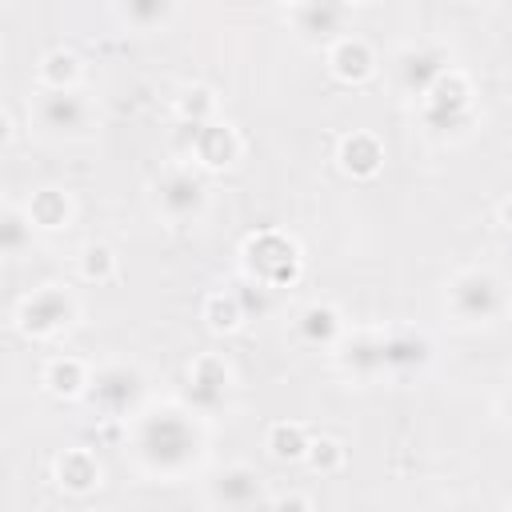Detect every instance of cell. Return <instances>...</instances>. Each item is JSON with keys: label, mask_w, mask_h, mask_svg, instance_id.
I'll use <instances>...</instances> for the list:
<instances>
[{"label": "cell", "mask_w": 512, "mask_h": 512, "mask_svg": "<svg viewBox=\"0 0 512 512\" xmlns=\"http://www.w3.org/2000/svg\"><path fill=\"white\" fill-rule=\"evenodd\" d=\"M328 60H332V72L340 80H364L372 72V48L360 36H340L332 44V56Z\"/></svg>", "instance_id": "30bf717a"}, {"label": "cell", "mask_w": 512, "mask_h": 512, "mask_svg": "<svg viewBox=\"0 0 512 512\" xmlns=\"http://www.w3.org/2000/svg\"><path fill=\"white\" fill-rule=\"evenodd\" d=\"M340 160H344L348 172H356V176H372V172L380 168L384 152H380L376 136H368V132H352V136L340 144Z\"/></svg>", "instance_id": "7c38bea8"}, {"label": "cell", "mask_w": 512, "mask_h": 512, "mask_svg": "<svg viewBox=\"0 0 512 512\" xmlns=\"http://www.w3.org/2000/svg\"><path fill=\"white\" fill-rule=\"evenodd\" d=\"M204 200H208L204 180H200L196 172H188V168H172V172H164L160 184H156V204H160V212H164L168 220H188V216H196V212L204 208Z\"/></svg>", "instance_id": "3957f363"}, {"label": "cell", "mask_w": 512, "mask_h": 512, "mask_svg": "<svg viewBox=\"0 0 512 512\" xmlns=\"http://www.w3.org/2000/svg\"><path fill=\"white\" fill-rule=\"evenodd\" d=\"M260 476L248 468V464H232V468H224L216 480H212V488H208V496H212V504L216 508H224V512H248L256 500H260Z\"/></svg>", "instance_id": "5b68a950"}, {"label": "cell", "mask_w": 512, "mask_h": 512, "mask_svg": "<svg viewBox=\"0 0 512 512\" xmlns=\"http://www.w3.org/2000/svg\"><path fill=\"white\" fill-rule=\"evenodd\" d=\"M504 220H508V228H512V200L504 204Z\"/></svg>", "instance_id": "cb8c5ba5"}, {"label": "cell", "mask_w": 512, "mask_h": 512, "mask_svg": "<svg viewBox=\"0 0 512 512\" xmlns=\"http://www.w3.org/2000/svg\"><path fill=\"white\" fill-rule=\"evenodd\" d=\"M268 448H272V456H300V452H308L312 444L304 440V432H300V424H276L272 432H268Z\"/></svg>", "instance_id": "e0dca14e"}, {"label": "cell", "mask_w": 512, "mask_h": 512, "mask_svg": "<svg viewBox=\"0 0 512 512\" xmlns=\"http://www.w3.org/2000/svg\"><path fill=\"white\" fill-rule=\"evenodd\" d=\"M292 16H296V28L300 32H336L340 28V20H344V8H336V4H300V8H292Z\"/></svg>", "instance_id": "5bb4252c"}, {"label": "cell", "mask_w": 512, "mask_h": 512, "mask_svg": "<svg viewBox=\"0 0 512 512\" xmlns=\"http://www.w3.org/2000/svg\"><path fill=\"white\" fill-rule=\"evenodd\" d=\"M508 512H512V504H508Z\"/></svg>", "instance_id": "484cf974"}, {"label": "cell", "mask_w": 512, "mask_h": 512, "mask_svg": "<svg viewBox=\"0 0 512 512\" xmlns=\"http://www.w3.org/2000/svg\"><path fill=\"white\" fill-rule=\"evenodd\" d=\"M68 316H72V300H68L56 284H48V288H40V292H32V296L24 300V308H20V328L44 336V332L64 328Z\"/></svg>", "instance_id": "277c9868"}, {"label": "cell", "mask_w": 512, "mask_h": 512, "mask_svg": "<svg viewBox=\"0 0 512 512\" xmlns=\"http://www.w3.org/2000/svg\"><path fill=\"white\" fill-rule=\"evenodd\" d=\"M272 512H308V500L288 496V500H276V508H272Z\"/></svg>", "instance_id": "603a6c76"}, {"label": "cell", "mask_w": 512, "mask_h": 512, "mask_svg": "<svg viewBox=\"0 0 512 512\" xmlns=\"http://www.w3.org/2000/svg\"><path fill=\"white\" fill-rule=\"evenodd\" d=\"M84 384H92V380L84 376V364H80V360L60 356V360H52V364H48V388H52V392L72 396V392H80Z\"/></svg>", "instance_id": "9a60e30c"}, {"label": "cell", "mask_w": 512, "mask_h": 512, "mask_svg": "<svg viewBox=\"0 0 512 512\" xmlns=\"http://www.w3.org/2000/svg\"><path fill=\"white\" fill-rule=\"evenodd\" d=\"M124 16H128V20H152V16H168V8H164V4H160V8H140V4H128V8H124Z\"/></svg>", "instance_id": "7402d4cb"}, {"label": "cell", "mask_w": 512, "mask_h": 512, "mask_svg": "<svg viewBox=\"0 0 512 512\" xmlns=\"http://www.w3.org/2000/svg\"><path fill=\"white\" fill-rule=\"evenodd\" d=\"M336 328H340V320H336V312L332 308H324V304H312V308H304L300 312V332L308 336V340H332L336 336Z\"/></svg>", "instance_id": "2e32d148"}, {"label": "cell", "mask_w": 512, "mask_h": 512, "mask_svg": "<svg viewBox=\"0 0 512 512\" xmlns=\"http://www.w3.org/2000/svg\"><path fill=\"white\" fill-rule=\"evenodd\" d=\"M192 152L208 168H224L236 160L240 144H236V132L228 124H192Z\"/></svg>", "instance_id": "ba28073f"}, {"label": "cell", "mask_w": 512, "mask_h": 512, "mask_svg": "<svg viewBox=\"0 0 512 512\" xmlns=\"http://www.w3.org/2000/svg\"><path fill=\"white\" fill-rule=\"evenodd\" d=\"M108 268H112V252L104 248V244H92L88 252H84V276L92 280V276H108Z\"/></svg>", "instance_id": "ffe728a7"}, {"label": "cell", "mask_w": 512, "mask_h": 512, "mask_svg": "<svg viewBox=\"0 0 512 512\" xmlns=\"http://www.w3.org/2000/svg\"><path fill=\"white\" fill-rule=\"evenodd\" d=\"M40 76L48 80V88H68V80L76 76V56L72 52H48Z\"/></svg>", "instance_id": "ac0fdd59"}, {"label": "cell", "mask_w": 512, "mask_h": 512, "mask_svg": "<svg viewBox=\"0 0 512 512\" xmlns=\"http://www.w3.org/2000/svg\"><path fill=\"white\" fill-rule=\"evenodd\" d=\"M508 416H512V396H508Z\"/></svg>", "instance_id": "d4e9b609"}, {"label": "cell", "mask_w": 512, "mask_h": 512, "mask_svg": "<svg viewBox=\"0 0 512 512\" xmlns=\"http://www.w3.org/2000/svg\"><path fill=\"white\" fill-rule=\"evenodd\" d=\"M224 392H228V364L216 356H200L188 368V396L200 408H212L216 400H224Z\"/></svg>", "instance_id": "9c48e42d"}, {"label": "cell", "mask_w": 512, "mask_h": 512, "mask_svg": "<svg viewBox=\"0 0 512 512\" xmlns=\"http://www.w3.org/2000/svg\"><path fill=\"white\" fill-rule=\"evenodd\" d=\"M136 392H140V376H136L132 368H124V364L100 368L96 380H92V388H88L92 404H100V408H108V412H124V408L136 400Z\"/></svg>", "instance_id": "52a82bcc"}, {"label": "cell", "mask_w": 512, "mask_h": 512, "mask_svg": "<svg viewBox=\"0 0 512 512\" xmlns=\"http://www.w3.org/2000/svg\"><path fill=\"white\" fill-rule=\"evenodd\" d=\"M236 320H240L236 300H232V296H228V300H224V296H216V300H212V328H232Z\"/></svg>", "instance_id": "44dd1931"}, {"label": "cell", "mask_w": 512, "mask_h": 512, "mask_svg": "<svg viewBox=\"0 0 512 512\" xmlns=\"http://www.w3.org/2000/svg\"><path fill=\"white\" fill-rule=\"evenodd\" d=\"M36 120L48 132H80L88 124V104L72 88H48L36 104Z\"/></svg>", "instance_id": "8992f818"}, {"label": "cell", "mask_w": 512, "mask_h": 512, "mask_svg": "<svg viewBox=\"0 0 512 512\" xmlns=\"http://www.w3.org/2000/svg\"><path fill=\"white\" fill-rule=\"evenodd\" d=\"M56 476L68 492H88L100 484V464L92 460V452L84 448H68L60 460H56Z\"/></svg>", "instance_id": "8fae6325"}, {"label": "cell", "mask_w": 512, "mask_h": 512, "mask_svg": "<svg viewBox=\"0 0 512 512\" xmlns=\"http://www.w3.org/2000/svg\"><path fill=\"white\" fill-rule=\"evenodd\" d=\"M196 452H200L196 428L172 408L152 412L136 424V456L152 472H180L196 460Z\"/></svg>", "instance_id": "6da1fadb"}, {"label": "cell", "mask_w": 512, "mask_h": 512, "mask_svg": "<svg viewBox=\"0 0 512 512\" xmlns=\"http://www.w3.org/2000/svg\"><path fill=\"white\" fill-rule=\"evenodd\" d=\"M24 236H32V216L8 208L4 212V252H20L24 248Z\"/></svg>", "instance_id": "d6986e66"}, {"label": "cell", "mask_w": 512, "mask_h": 512, "mask_svg": "<svg viewBox=\"0 0 512 512\" xmlns=\"http://www.w3.org/2000/svg\"><path fill=\"white\" fill-rule=\"evenodd\" d=\"M28 216H32V224H40V228H60V224L68 220V196L56 192V188H40V192L32 196V204H28Z\"/></svg>", "instance_id": "4fadbf2b"}, {"label": "cell", "mask_w": 512, "mask_h": 512, "mask_svg": "<svg viewBox=\"0 0 512 512\" xmlns=\"http://www.w3.org/2000/svg\"><path fill=\"white\" fill-rule=\"evenodd\" d=\"M444 304L460 324H492L504 312V284L484 268H468L448 284Z\"/></svg>", "instance_id": "7a4b0ae2"}]
</instances>
